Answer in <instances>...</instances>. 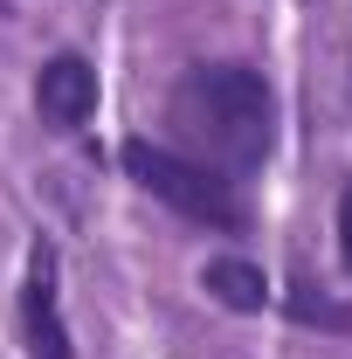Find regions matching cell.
<instances>
[{
	"label": "cell",
	"mask_w": 352,
	"mask_h": 359,
	"mask_svg": "<svg viewBox=\"0 0 352 359\" xmlns=\"http://www.w3.org/2000/svg\"><path fill=\"white\" fill-rule=\"evenodd\" d=\"M173 125L215 166L249 173L276 145V97H269L263 69H249V62H194L173 83Z\"/></svg>",
	"instance_id": "obj_1"
},
{
	"label": "cell",
	"mask_w": 352,
	"mask_h": 359,
	"mask_svg": "<svg viewBox=\"0 0 352 359\" xmlns=\"http://www.w3.org/2000/svg\"><path fill=\"white\" fill-rule=\"evenodd\" d=\"M125 173L152 194V201H166L180 208L187 222H208V228H242L249 222V208H242V194L215 173V166H201V159H187L173 145H152V138H125Z\"/></svg>",
	"instance_id": "obj_2"
},
{
	"label": "cell",
	"mask_w": 352,
	"mask_h": 359,
	"mask_svg": "<svg viewBox=\"0 0 352 359\" xmlns=\"http://www.w3.org/2000/svg\"><path fill=\"white\" fill-rule=\"evenodd\" d=\"M21 325H28L35 359H76V346H69V318H62V263H55V249H48V242H35V249H28Z\"/></svg>",
	"instance_id": "obj_3"
},
{
	"label": "cell",
	"mask_w": 352,
	"mask_h": 359,
	"mask_svg": "<svg viewBox=\"0 0 352 359\" xmlns=\"http://www.w3.org/2000/svg\"><path fill=\"white\" fill-rule=\"evenodd\" d=\"M35 111H42V125L55 132H76L90 125V111H97V69H90L83 55H48L42 76H35Z\"/></svg>",
	"instance_id": "obj_4"
},
{
	"label": "cell",
	"mask_w": 352,
	"mask_h": 359,
	"mask_svg": "<svg viewBox=\"0 0 352 359\" xmlns=\"http://www.w3.org/2000/svg\"><path fill=\"white\" fill-rule=\"evenodd\" d=\"M201 290L228 304V311H263L269 304V276L256 263H242V256H215V263L201 269Z\"/></svg>",
	"instance_id": "obj_5"
},
{
	"label": "cell",
	"mask_w": 352,
	"mask_h": 359,
	"mask_svg": "<svg viewBox=\"0 0 352 359\" xmlns=\"http://www.w3.org/2000/svg\"><path fill=\"white\" fill-rule=\"evenodd\" d=\"M283 311L297 325H325V332H352V304H332L318 283H290L283 290Z\"/></svg>",
	"instance_id": "obj_6"
},
{
	"label": "cell",
	"mask_w": 352,
	"mask_h": 359,
	"mask_svg": "<svg viewBox=\"0 0 352 359\" xmlns=\"http://www.w3.org/2000/svg\"><path fill=\"white\" fill-rule=\"evenodd\" d=\"M339 256H346V269H352V187L339 194Z\"/></svg>",
	"instance_id": "obj_7"
}]
</instances>
